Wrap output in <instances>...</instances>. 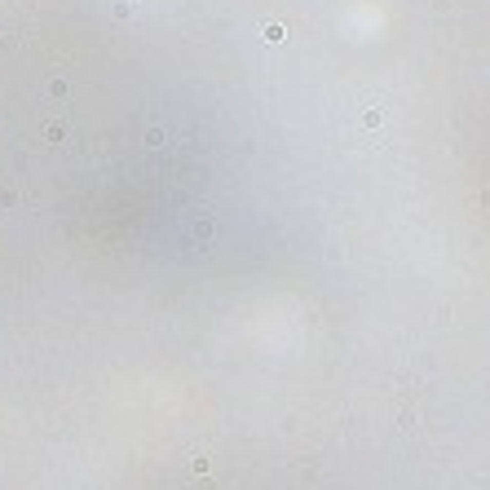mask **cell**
Instances as JSON below:
<instances>
[{
	"mask_svg": "<svg viewBox=\"0 0 490 490\" xmlns=\"http://www.w3.org/2000/svg\"><path fill=\"white\" fill-rule=\"evenodd\" d=\"M265 40L278 44V40H283V27H278V22H274V27H265Z\"/></svg>",
	"mask_w": 490,
	"mask_h": 490,
	"instance_id": "6da1fadb",
	"label": "cell"
}]
</instances>
